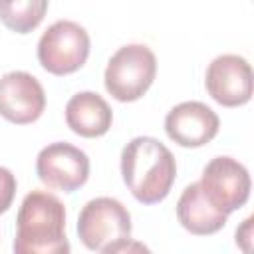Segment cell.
<instances>
[{
    "label": "cell",
    "instance_id": "6da1fadb",
    "mask_svg": "<svg viewBox=\"0 0 254 254\" xmlns=\"http://www.w3.org/2000/svg\"><path fill=\"white\" fill-rule=\"evenodd\" d=\"M121 175L131 194L143 204L161 202L177 177L173 153L155 137H135L121 151Z\"/></svg>",
    "mask_w": 254,
    "mask_h": 254
},
{
    "label": "cell",
    "instance_id": "7a4b0ae2",
    "mask_svg": "<svg viewBox=\"0 0 254 254\" xmlns=\"http://www.w3.org/2000/svg\"><path fill=\"white\" fill-rule=\"evenodd\" d=\"M16 254H67L65 208L48 190H32L24 196L16 216Z\"/></svg>",
    "mask_w": 254,
    "mask_h": 254
},
{
    "label": "cell",
    "instance_id": "3957f363",
    "mask_svg": "<svg viewBox=\"0 0 254 254\" xmlns=\"http://www.w3.org/2000/svg\"><path fill=\"white\" fill-rule=\"evenodd\" d=\"M77 236L81 244L93 252L111 254L129 250L131 214L117 198H91L79 212Z\"/></svg>",
    "mask_w": 254,
    "mask_h": 254
},
{
    "label": "cell",
    "instance_id": "277c9868",
    "mask_svg": "<svg viewBox=\"0 0 254 254\" xmlns=\"http://www.w3.org/2000/svg\"><path fill=\"white\" fill-rule=\"evenodd\" d=\"M157 73V58L145 44L119 48L105 67V89L117 101H135L151 87Z\"/></svg>",
    "mask_w": 254,
    "mask_h": 254
},
{
    "label": "cell",
    "instance_id": "5b68a950",
    "mask_svg": "<svg viewBox=\"0 0 254 254\" xmlns=\"http://www.w3.org/2000/svg\"><path fill=\"white\" fill-rule=\"evenodd\" d=\"M89 56V34L71 20L54 22L38 42V60L54 75L77 71Z\"/></svg>",
    "mask_w": 254,
    "mask_h": 254
},
{
    "label": "cell",
    "instance_id": "8992f818",
    "mask_svg": "<svg viewBox=\"0 0 254 254\" xmlns=\"http://www.w3.org/2000/svg\"><path fill=\"white\" fill-rule=\"evenodd\" d=\"M198 183L210 204L224 214L244 206L250 196L248 169L232 157H214L206 163Z\"/></svg>",
    "mask_w": 254,
    "mask_h": 254
},
{
    "label": "cell",
    "instance_id": "52a82bcc",
    "mask_svg": "<svg viewBox=\"0 0 254 254\" xmlns=\"http://www.w3.org/2000/svg\"><path fill=\"white\" fill-rule=\"evenodd\" d=\"M36 173L48 189L73 192L87 183L89 159L71 143H50L38 153Z\"/></svg>",
    "mask_w": 254,
    "mask_h": 254
},
{
    "label": "cell",
    "instance_id": "ba28073f",
    "mask_svg": "<svg viewBox=\"0 0 254 254\" xmlns=\"http://www.w3.org/2000/svg\"><path fill=\"white\" fill-rule=\"evenodd\" d=\"M204 85L216 103L224 107L244 105L252 97V67L242 56L222 54L208 64Z\"/></svg>",
    "mask_w": 254,
    "mask_h": 254
},
{
    "label": "cell",
    "instance_id": "9c48e42d",
    "mask_svg": "<svg viewBox=\"0 0 254 254\" xmlns=\"http://www.w3.org/2000/svg\"><path fill=\"white\" fill-rule=\"evenodd\" d=\"M46 109L42 83L28 71H8L0 77V115L16 125L34 123Z\"/></svg>",
    "mask_w": 254,
    "mask_h": 254
},
{
    "label": "cell",
    "instance_id": "30bf717a",
    "mask_svg": "<svg viewBox=\"0 0 254 254\" xmlns=\"http://www.w3.org/2000/svg\"><path fill=\"white\" fill-rule=\"evenodd\" d=\"M218 115L200 101H183L165 117V131L181 147H202L218 133Z\"/></svg>",
    "mask_w": 254,
    "mask_h": 254
},
{
    "label": "cell",
    "instance_id": "8fae6325",
    "mask_svg": "<svg viewBox=\"0 0 254 254\" xmlns=\"http://www.w3.org/2000/svg\"><path fill=\"white\" fill-rule=\"evenodd\" d=\"M113 111L95 91H79L65 105V123L79 137H101L109 131Z\"/></svg>",
    "mask_w": 254,
    "mask_h": 254
},
{
    "label": "cell",
    "instance_id": "7c38bea8",
    "mask_svg": "<svg viewBox=\"0 0 254 254\" xmlns=\"http://www.w3.org/2000/svg\"><path fill=\"white\" fill-rule=\"evenodd\" d=\"M177 218L181 226L190 234L206 236V234L218 232L226 224L228 214L220 212L216 206L210 204V200L202 192L200 183H192L179 196Z\"/></svg>",
    "mask_w": 254,
    "mask_h": 254
},
{
    "label": "cell",
    "instance_id": "4fadbf2b",
    "mask_svg": "<svg viewBox=\"0 0 254 254\" xmlns=\"http://www.w3.org/2000/svg\"><path fill=\"white\" fill-rule=\"evenodd\" d=\"M48 12V0H0V22L16 32L30 34Z\"/></svg>",
    "mask_w": 254,
    "mask_h": 254
},
{
    "label": "cell",
    "instance_id": "5bb4252c",
    "mask_svg": "<svg viewBox=\"0 0 254 254\" xmlns=\"http://www.w3.org/2000/svg\"><path fill=\"white\" fill-rule=\"evenodd\" d=\"M16 194V177L10 169L0 167V214H4L14 200Z\"/></svg>",
    "mask_w": 254,
    "mask_h": 254
}]
</instances>
